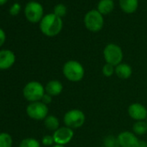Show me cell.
<instances>
[{
    "label": "cell",
    "mask_w": 147,
    "mask_h": 147,
    "mask_svg": "<svg viewBox=\"0 0 147 147\" xmlns=\"http://www.w3.org/2000/svg\"><path fill=\"white\" fill-rule=\"evenodd\" d=\"M62 27V19L54 13L44 16L40 22V30L42 33L49 37L57 36L61 31Z\"/></svg>",
    "instance_id": "1"
},
{
    "label": "cell",
    "mask_w": 147,
    "mask_h": 147,
    "mask_svg": "<svg viewBox=\"0 0 147 147\" xmlns=\"http://www.w3.org/2000/svg\"><path fill=\"white\" fill-rule=\"evenodd\" d=\"M62 74L64 77L72 82H81L85 76V69L81 62L76 60L66 61L62 67Z\"/></svg>",
    "instance_id": "2"
},
{
    "label": "cell",
    "mask_w": 147,
    "mask_h": 147,
    "mask_svg": "<svg viewBox=\"0 0 147 147\" xmlns=\"http://www.w3.org/2000/svg\"><path fill=\"white\" fill-rule=\"evenodd\" d=\"M44 94L45 88L41 82L36 81L28 82L23 89V95L26 100L30 101V103L41 101Z\"/></svg>",
    "instance_id": "3"
},
{
    "label": "cell",
    "mask_w": 147,
    "mask_h": 147,
    "mask_svg": "<svg viewBox=\"0 0 147 147\" xmlns=\"http://www.w3.org/2000/svg\"><path fill=\"white\" fill-rule=\"evenodd\" d=\"M86 121L85 113L80 109H71L66 112L63 116V123L65 126L71 129L81 128Z\"/></svg>",
    "instance_id": "4"
},
{
    "label": "cell",
    "mask_w": 147,
    "mask_h": 147,
    "mask_svg": "<svg viewBox=\"0 0 147 147\" xmlns=\"http://www.w3.org/2000/svg\"><path fill=\"white\" fill-rule=\"evenodd\" d=\"M103 56L106 63L117 66L123 61V51L121 48L115 43L107 44L103 50Z\"/></svg>",
    "instance_id": "5"
},
{
    "label": "cell",
    "mask_w": 147,
    "mask_h": 147,
    "mask_svg": "<svg viewBox=\"0 0 147 147\" xmlns=\"http://www.w3.org/2000/svg\"><path fill=\"white\" fill-rule=\"evenodd\" d=\"M84 24L89 31L99 32L104 25L103 15H101L97 10H92L86 14L84 18Z\"/></svg>",
    "instance_id": "6"
},
{
    "label": "cell",
    "mask_w": 147,
    "mask_h": 147,
    "mask_svg": "<svg viewBox=\"0 0 147 147\" xmlns=\"http://www.w3.org/2000/svg\"><path fill=\"white\" fill-rule=\"evenodd\" d=\"M26 113L34 120H44L49 115V107L42 101L30 102L26 108Z\"/></svg>",
    "instance_id": "7"
},
{
    "label": "cell",
    "mask_w": 147,
    "mask_h": 147,
    "mask_svg": "<svg viewBox=\"0 0 147 147\" xmlns=\"http://www.w3.org/2000/svg\"><path fill=\"white\" fill-rule=\"evenodd\" d=\"M24 15L28 21L36 24L41 22L43 18V8L42 5L36 1L29 2L24 9Z\"/></svg>",
    "instance_id": "8"
},
{
    "label": "cell",
    "mask_w": 147,
    "mask_h": 147,
    "mask_svg": "<svg viewBox=\"0 0 147 147\" xmlns=\"http://www.w3.org/2000/svg\"><path fill=\"white\" fill-rule=\"evenodd\" d=\"M74 130L67 126H60L56 131L53 132V138L55 144L65 145L68 144L74 138Z\"/></svg>",
    "instance_id": "9"
},
{
    "label": "cell",
    "mask_w": 147,
    "mask_h": 147,
    "mask_svg": "<svg viewBox=\"0 0 147 147\" xmlns=\"http://www.w3.org/2000/svg\"><path fill=\"white\" fill-rule=\"evenodd\" d=\"M129 116L135 121L146 120L147 119V108L141 103H131L127 109Z\"/></svg>",
    "instance_id": "10"
},
{
    "label": "cell",
    "mask_w": 147,
    "mask_h": 147,
    "mask_svg": "<svg viewBox=\"0 0 147 147\" xmlns=\"http://www.w3.org/2000/svg\"><path fill=\"white\" fill-rule=\"evenodd\" d=\"M117 137L120 147H138L139 139L132 131H121Z\"/></svg>",
    "instance_id": "11"
},
{
    "label": "cell",
    "mask_w": 147,
    "mask_h": 147,
    "mask_svg": "<svg viewBox=\"0 0 147 147\" xmlns=\"http://www.w3.org/2000/svg\"><path fill=\"white\" fill-rule=\"evenodd\" d=\"M16 61L15 54L10 49L0 50V70H6L11 67Z\"/></svg>",
    "instance_id": "12"
},
{
    "label": "cell",
    "mask_w": 147,
    "mask_h": 147,
    "mask_svg": "<svg viewBox=\"0 0 147 147\" xmlns=\"http://www.w3.org/2000/svg\"><path fill=\"white\" fill-rule=\"evenodd\" d=\"M44 88H45V93L51 95L52 97L58 96L59 94H61L63 90V85L58 80L49 81Z\"/></svg>",
    "instance_id": "13"
},
{
    "label": "cell",
    "mask_w": 147,
    "mask_h": 147,
    "mask_svg": "<svg viewBox=\"0 0 147 147\" xmlns=\"http://www.w3.org/2000/svg\"><path fill=\"white\" fill-rule=\"evenodd\" d=\"M115 75L122 80L129 79L132 75V68L129 64L121 62L115 66Z\"/></svg>",
    "instance_id": "14"
},
{
    "label": "cell",
    "mask_w": 147,
    "mask_h": 147,
    "mask_svg": "<svg viewBox=\"0 0 147 147\" xmlns=\"http://www.w3.org/2000/svg\"><path fill=\"white\" fill-rule=\"evenodd\" d=\"M119 6L124 12L131 14L137 11L138 0H119Z\"/></svg>",
    "instance_id": "15"
},
{
    "label": "cell",
    "mask_w": 147,
    "mask_h": 147,
    "mask_svg": "<svg viewBox=\"0 0 147 147\" xmlns=\"http://www.w3.org/2000/svg\"><path fill=\"white\" fill-rule=\"evenodd\" d=\"M114 8V3L113 0H100L98 4L97 11L101 15H107L113 11Z\"/></svg>",
    "instance_id": "16"
},
{
    "label": "cell",
    "mask_w": 147,
    "mask_h": 147,
    "mask_svg": "<svg viewBox=\"0 0 147 147\" xmlns=\"http://www.w3.org/2000/svg\"><path fill=\"white\" fill-rule=\"evenodd\" d=\"M43 121H44L45 127L49 131H55L60 127V121L58 118L55 115H48Z\"/></svg>",
    "instance_id": "17"
},
{
    "label": "cell",
    "mask_w": 147,
    "mask_h": 147,
    "mask_svg": "<svg viewBox=\"0 0 147 147\" xmlns=\"http://www.w3.org/2000/svg\"><path fill=\"white\" fill-rule=\"evenodd\" d=\"M132 132L137 136H142L147 133V122L146 120L135 121L132 125Z\"/></svg>",
    "instance_id": "18"
},
{
    "label": "cell",
    "mask_w": 147,
    "mask_h": 147,
    "mask_svg": "<svg viewBox=\"0 0 147 147\" xmlns=\"http://www.w3.org/2000/svg\"><path fill=\"white\" fill-rule=\"evenodd\" d=\"M104 147H120L118 140V137L114 135H107L104 138L103 140Z\"/></svg>",
    "instance_id": "19"
},
{
    "label": "cell",
    "mask_w": 147,
    "mask_h": 147,
    "mask_svg": "<svg viewBox=\"0 0 147 147\" xmlns=\"http://www.w3.org/2000/svg\"><path fill=\"white\" fill-rule=\"evenodd\" d=\"M12 137L7 132L0 133V147H12Z\"/></svg>",
    "instance_id": "20"
},
{
    "label": "cell",
    "mask_w": 147,
    "mask_h": 147,
    "mask_svg": "<svg viewBox=\"0 0 147 147\" xmlns=\"http://www.w3.org/2000/svg\"><path fill=\"white\" fill-rule=\"evenodd\" d=\"M19 147H41L40 142L34 138H26L20 142Z\"/></svg>",
    "instance_id": "21"
},
{
    "label": "cell",
    "mask_w": 147,
    "mask_h": 147,
    "mask_svg": "<svg viewBox=\"0 0 147 147\" xmlns=\"http://www.w3.org/2000/svg\"><path fill=\"white\" fill-rule=\"evenodd\" d=\"M102 74L103 76H106V77H111L112 76L115 75V67L111 65V64H108V63H105L104 66L102 67Z\"/></svg>",
    "instance_id": "22"
},
{
    "label": "cell",
    "mask_w": 147,
    "mask_h": 147,
    "mask_svg": "<svg viewBox=\"0 0 147 147\" xmlns=\"http://www.w3.org/2000/svg\"><path fill=\"white\" fill-rule=\"evenodd\" d=\"M54 14L61 18L67 14V7L62 4H59L55 5L54 8Z\"/></svg>",
    "instance_id": "23"
},
{
    "label": "cell",
    "mask_w": 147,
    "mask_h": 147,
    "mask_svg": "<svg viewBox=\"0 0 147 147\" xmlns=\"http://www.w3.org/2000/svg\"><path fill=\"white\" fill-rule=\"evenodd\" d=\"M42 143L44 146H53L55 144V140L53 135H45L42 138Z\"/></svg>",
    "instance_id": "24"
},
{
    "label": "cell",
    "mask_w": 147,
    "mask_h": 147,
    "mask_svg": "<svg viewBox=\"0 0 147 147\" xmlns=\"http://www.w3.org/2000/svg\"><path fill=\"white\" fill-rule=\"evenodd\" d=\"M20 11H21V6H20V5L18 4V3H16V4H14V5L11 7V9H10V14L12 15V16H17V15L20 12Z\"/></svg>",
    "instance_id": "25"
},
{
    "label": "cell",
    "mask_w": 147,
    "mask_h": 147,
    "mask_svg": "<svg viewBox=\"0 0 147 147\" xmlns=\"http://www.w3.org/2000/svg\"><path fill=\"white\" fill-rule=\"evenodd\" d=\"M52 96L51 95H49V94H46L45 93V94L43 95V97L42 98V100H41V101L42 102V103H44L45 105H49L51 102H52Z\"/></svg>",
    "instance_id": "26"
},
{
    "label": "cell",
    "mask_w": 147,
    "mask_h": 147,
    "mask_svg": "<svg viewBox=\"0 0 147 147\" xmlns=\"http://www.w3.org/2000/svg\"><path fill=\"white\" fill-rule=\"evenodd\" d=\"M6 40V35H5V32L4 31V30H2L0 28V47L3 46Z\"/></svg>",
    "instance_id": "27"
},
{
    "label": "cell",
    "mask_w": 147,
    "mask_h": 147,
    "mask_svg": "<svg viewBox=\"0 0 147 147\" xmlns=\"http://www.w3.org/2000/svg\"><path fill=\"white\" fill-rule=\"evenodd\" d=\"M138 147H147V142L144 141V140H140V139H139Z\"/></svg>",
    "instance_id": "28"
},
{
    "label": "cell",
    "mask_w": 147,
    "mask_h": 147,
    "mask_svg": "<svg viewBox=\"0 0 147 147\" xmlns=\"http://www.w3.org/2000/svg\"><path fill=\"white\" fill-rule=\"evenodd\" d=\"M7 1H8V0H0V6H1V5H4L5 4H6Z\"/></svg>",
    "instance_id": "29"
},
{
    "label": "cell",
    "mask_w": 147,
    "mask_h": 147,
    "mask_svg": "<svg viewBox=\"0 0 147 147\" xmlns=\"http://www.w3.org/2000/svg\"><path fill=\"white\" fill-rule=\"evenodd\" d=\"M51 147H65L64 145H61V144H55L53 146H51Z\"/></svg>",
    "instance_id": "30"
},
{
    "label": "cell",
    "mask_w": 147,
    "mask_h": 147,
    "mask_svg": "<svg viewBox=\"0 0 147 147\" xmlns=\"http://www.w3.org/2000/svg\"><path fill=\"white\" fill-rule=\"evenodd\" d=\"M146 122H147V119H146Z\"/></svg>",
    "instance_id": "31"
},
{
    "label": "cell",
    "mask_w": 147,
    "mask_h": 147,
    "mask_svg": "<svg viewBox=\"0 0 147 147\" xmlns=\"http://www.w3.org/2000/svg\"><path fill=\"white\" fill-rule=\"evenodd\" d=\"M100 147H104V146H100Z\"/></svg>",
    "instance_id": "32"
}]
</instances>
